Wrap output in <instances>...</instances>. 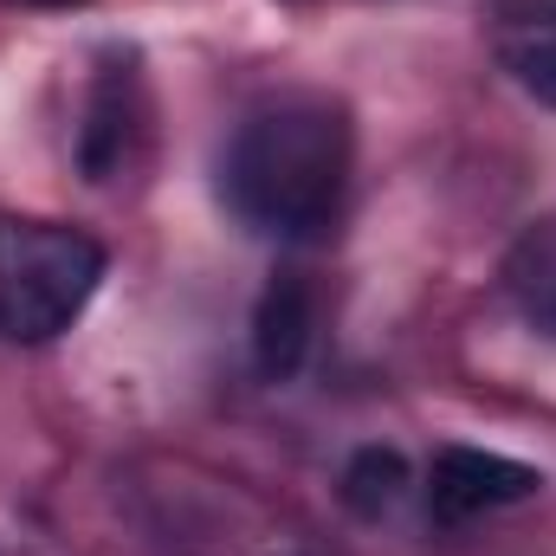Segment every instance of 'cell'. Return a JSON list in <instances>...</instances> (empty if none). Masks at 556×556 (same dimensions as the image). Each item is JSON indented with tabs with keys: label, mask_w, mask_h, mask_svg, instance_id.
<instances>
[{
	"label": "cell",
	"mask_w": 556,
	"mask_h": 556,
	"mask_svg": "<svg viewBox=\"0 0 556 556\" xmlns=\"http://www.w3.org/2000/svg\"><path fill=\"white\" fill-rule=\"evenodd\" d=\"M350 188V117L330 98H278L253 111L220 162L227 207L273 240H317Z\"/></svg>",
	"instance_id": "obj_1"
},
{
	"label": "cell",
	"mask_w": 556,
	"mask_h": 556,
	"mask_svg": "<svg viewBox=\"0 0 556 556\" xmlns=\"http://www.w3.org/2000/svg\"><path fill=\"white\" fill-rule=\"evenodd\" d=\"M104 278V247L65 220H0V337L52 343Z\"/></svg>",
	"instance_id": "obj_2"
},
{
	"label": "cell",
	"mask_w": 556,
	"mask_h": 556,
	"mask_svg": "<svg viewBox=\"0 0 556 556\" xmlns=\"http://www.w3.org/2000/svg\"><path fill=\"white\" fill-rule=\"evenodd\" d=\"M544 485L538 466L505 459V453H479V446H440L433 472H427V505L440 518H479L498 505H518Z\"/></svg>",
	"instance_id": "obj_3"
},
{
	"label": "cell",
	"mask_w": 556,
	"mask_h": 556,
	"mask_svg": "<svg viewBox=\"0 0 556 556\" xmlns=\"http://www.w3.org/2000/svg\"><path fill=\"white\" fill-rule=\"evenodd\" d=\"M311 330H317V298H311L304 273H278L260 298V317H253V356L273 382L298 376V363L311 350Z\"/></svg>",
	"instance_id": "obj_4"
},
{
	"label": "cell",
	"mask_w": 556,
	"mask_h": 556,
	"mask_svg": "<svg viewBox=\"0 0 556 556\" xmlns=\"http://www.w3.org/2000/svg\"><path fill=\"white\" fill-rule=\"evenodd\" d=\"M505 291H511V304L525 311V324H538L544 337H556V214L538 220V227L511 247V260H505Z\"/></svg>",
	"instance_id": "obj_5"
},
{
	"label": "cell",
	"mask_w": 556,
	"mask_h": 556,
	"mask_svg": "<svg viewBox=\"0 0 556 556\" xmlns=\"http://www.w3.org/2000/svg\"><path fill=\"white\" fill-rule=\"evenodd\" d=\"M124 142H130V78L117 85V72L98 85V98H91V130H85V168L91 175H111L117 168V155H124Z\"/></svg>",
	"instance_id": "obj_6"
},
{
	"label": "cell",
	"mask_w": 556,
	"mask_h": 556,
	"mask_svg": "<svg viewBox=\"0 0 556 556\" xmlns=\"http://www.w3.org/2000/svg\"><path fill=\"white\" fill-rule=\"evenodd\" d=\"M505 59H511V72H518V85H525L538 104L556 111V7L538 13V20H525V26L511 33Z\"/></svg>",
	"instance_id": "obj_7"
},
{
	"label": "cell",
	"mask_w": 556,
	"mask_h": 556,
	"mask_svg": "<svg viewBox=\"0 0 556 556\" xmlns=\"http://www.w3.org/2000/svg\"><path fill=\"white\" fill-rule=\"evenodd\" d=\"M402 485H408V466H402V453H382V446L356 453L350 472H343V498H350L363 518H382V511L402 498Z\"/></svg>",
	"instance_id": "obj_8"
},
{
	"label": "cell",
	"mask_w": 556,
	"mask_h": 556,
	"mask_svg": "<svg viewBox=\"0 0 556 556\" xmlns=\"http://www.w3.org/2000/svg\"><path fill=\"white\" fill-rule=\"evenodd\" d=\"M20 7H72V0H20Z\"/></svg>",
	"instance_id": "obj_9"
}]
</instances>
